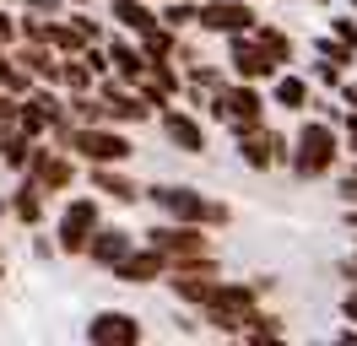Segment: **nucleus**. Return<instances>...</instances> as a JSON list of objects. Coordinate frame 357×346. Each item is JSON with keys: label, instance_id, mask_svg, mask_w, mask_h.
Returning a JSON list of instances; mask_svg holds the SVG:
<instances>
[{"label": "nucleus", "instance_id": "f257e3e1", "mask_svg": "<svg viewBox=\"0 0 357 346\" xmlns=\"http://www.w3.org/2000/svg\"><path fill=\"white\" fill-rule=\"evenodd\" d=\"M146 243H157L168 255V271H222L217 255H211V227H201V222L162 216V222L146 227Z\"/></svg>", "mask_w": 357, "mask_h": 346}, {"label": "nucleus", "instance_id": "f03ea898", "mask_svg": "<svg viewBox=\"0 0 357 346\" xmlns=\"http://www.w3.org/2000/svg\"><path fill=\"white\" fill-rule=\"evenodd\" d=\"M335 157H341V135H335V125H331V119H303L298 135H292V163H287L292 179H303V184L331 179Z\"/></svg>", "mask_w": 357, "mask_h": 346}, {"label": "nucleus", "instance_id": "7ed1b4c3", "mask_svg": "<svg viewBox=\"0 0 357 346\" xmlns=\"http://www.w3.org/2000/svg\"><path fill=\"white\" fill-rule=\"evenodd\" d=\"M146 200L157 206V216H174V222H201V227H227L233 222V206L217 200V195L184 190V184H152Z\"/></svg>", "mask_w": 357, "mask_h": 346}, {"label": "nucleus", "instance_id": "20e7f679", "mask_svg": "<svg viewBox=\"0 0 357 346\" xmlns=\"http://www.w3.org/2000/svg\"><path fill=\"white\" fill-rule=\"evenodd\" d=\"M260 308V281H222L217 298L201 308V319L222 336H244V319Z\"/></svg>", "mask_w": 357, "mask_h": 346}, {"label": "nucleus", "instance_id": "39448f33", "mask_svg": "<svg viewBox=\"0 0 357 346\" xmlns=\"http://www.w3.org/2000/svg\"><path fill=\"white\" fill-rule=\"evenodd\" d=\"M103 227V206L92 200V195H70L66 211H60V227H54V243H60V255H76L87 260V243L92 233Z\"/></svg>", "mask_w": 357, "mask_h": 346}, {"label": "nucleus", "instance_id": "423d86ee", "mask_svg": "<svg viewBox=\"0 0 357 346\" xmlns=\"http://www.w3.org/2000/svg\"><path fill=\"white\" fill-rule=\"evenodd\" d=\"M70 151L82 157V163H130V135L119 125H76L70 130Z\"/></svg>", "mask_w": 357, "mask_h": 346}, {"label": "nucleus", "instance_id": "0eeeda50", "mask_svg": "<svg viewBox=\"0 0 357 346\" xmlns=\"http://www.w3.org/2000/svg\"><path fill=\"white\" fill-rule=\"evenodd\" d=\"M82 157L76 151H60V146H38V157H33V168H27V179L38 184L44 195H70V184L82 179Z\"/></svg>", "mask_w": 357, "mask_h": 346}, {"label": "nucleus", "instance_id": "6e6552de", "mask_svg": "<svg viewBox=\"0 0 357 346\" xmlns=\"http://www.w3.org/2000/svg\"><path fill=\"white\" fill-rule=\"evenodd\" d=\"M227 70H233L238 82H276L282 65L271 60V49L255 38V33H233V38H227Z\"/></svg>", "mask_w": 357, "mask_h": 346}, {"label": "nucleus", "instance_id": "1a4fd4ad", "mask_svg": "<svg viewBox=\"0 0 357 346\" xmlns=\"http://www.w3.org/2000/svg\"><path fill=\"white\" fill-rule=\"evenodd\" d=\"M201 33H217V38H233V33H255V0H201Z\"/></svg>", "mask_w": 357, "mask_h": 346}, {"label": "nucleus", "instance_id": "9d476101", "mask_svg": "<svg viewBox=\"0 0 357 346\" xmlns=\"http://www.w3.org/2000/svg\"><path fill=\"white\" fill-rule=\"evenodd\" d=\"M98 98H103V108H109V125H146L157 108L135 92L130 82H119V76H103L98 82Z\"/></svg>", "mask_w": 357, "mask_h": 346}, {"label": "nucleus", "instance_id": "9b49d317", "mask_svg": "<svg viewBox=\"0 0 357 346\" xmlns=\"http://www.w3.org/2000/svg\"><path fill=\"white\" fill-rule=\"evenodd\" d=\"M141 336H146V324L135 319V314H119V308H103V314L87 319L92 346H141Z\"/></svg>", "mask_w": 357, "mask_h": 346}, {"label": "nucleus", "instance_id": "f8f14e48", "mask_svg": "<svg viewBox=\"0 0 357 346\" xmlns=\"http://www.w3.org/2000/svg\"><path fill=\"white\" fill-rule=\"evenodd\" d=\"M114 281H130V287H152V281H168V255L157 243H141L114 265Z\"/></svg>", "mask_w": 357, "mask_h": 346}, {"label": "nucleus", "instance_id": "ddd939ff", "mask_svg": "<svg viewBox=\"0 0 357 346\" xmlns=\"http://www.w3.org/2000/svg\"><path fill=\"white\" fill-rule=\"evenodd\" d=\"M222 287V271H168V292H174L184 308H206Z\"/></svg>", "mask_w": 357, "mask_h": 346}, {"label": "nucleus", "instance_id": "4468645a", "mask_svg": "<svg viewBox=\"0 0 357 346\" xmlns=\"http://www.w3.org/2000/svg\"><path fill=\"white\" fill-rule=\"evenodd\" d=\"M82 168H87V184L98 195H103V200H119V206H130V200H141V184H135L130 173H119V163H82Z\"/></svg>", "mask_w": 357, "mask_h": 346}, {"label": "nucleus", "instance_id": "2eb2a0df", "mask_svg": "<svg viewBox=\"0 0 357 346\" xmlns=\"http://www.w3.org/2000/svg\"><path fill=\"white\" fill-rule=\"evenodd\" d=\"M135 92H141V98H146V103L162 114V108H168L178 92H184V76L174 70V60H152V70H146V76L135 82Z\"/></svg>", "mask_w": 357, "mask_h": 346}, {"label": "nucleus", "instance_id": "dca6fc26", "mask_svg": "<svg viewBox=\"0 0 357 346\" xmlns=\"http://www.w3.org/2000/svg\"><path fill=\"white\" fill-rule=\"evenodd\" d=\"M157 125H162V135L174 141L178 151H206V130H201V114H190V108H162L157 114Z\"/></svg>", "mask_w": 357, "mask_h": 346}, {"label": "nucleus", "instance_id": "f3484780", "mask_svg": "<svg viewBox=\"0 0 357 346\" xmlns=\"http://www.w3.org/2000/svg\"><path fill=\"white\" fill-rule=\"evenodd\" d=\"M130 249H135V238L125 233L119 222H114V227H109V222H103V227L92 233V243H87V260H92V265H98V271H109V276H114V265H119V260L130 255Z\"/></svg>", "mask_w": 357, "mask_h": 346}, {"label": "nucleus", "instance_id": "a211bd4d", "mask_svg": "<svg viewBox=\"0 0 357 346\" xmlns=\"http://www.w3.org/2000/svg\"><path fill=\"white\" fill-rule=\"evenodd\" d=\"M11 54H17V60H22L44 86H60V65H66V54H60L54 43H33V38H22L17 49H11Z\"/></svg>", "mask_w": 357, "mask_h": 346}, {"label": "nucleus", "instance_id": "6ab92c4d", "mask_svg": "<svg viewBox=\"0 0 357 346\" xmlns=\"http://www.w3.org/2000/svg\"><path fill=\"white\" fill-rule=\"evenodd\" d=\"M38 146H44L38 135H27V130L11 125L6 135H0V163H6L11 173H27V168H33V157H38Z\"/></svg>", "mask_w": 357, "mask_h": 346}, {"label": "nucleus", "instance_id": "aec40b11", "mask_svg": "<svg viewBox=\"0 0 357 346\" xmlns=\"http://www.w3.org/2000/svg\"><path fill=\"white\" fill-rule=\"evenodd\" d=\"M109 17L125 33H146L152 22H162V11H157V0H109Z\"/></svg>", "mask_w": 357, "mask_h": 346}, {"label": "nucleus", "instance_id": "412c9836", "mask_svg": "<svg viewBox=\"0 0 357 346\" xmlns=\"http://www.w3.org/2000/svg\"><path fill=\"white\" fill-rule=\"evenodd\" d=\"M44 200L49 195L22 173V184L11 190V222H17V227H38V222H44Z\"/></svg>", "mask_w": 357, "mask_h": 346}, {"label": "nucleus", "instance_id": "4be33fe9", "mask_svg": "<svg viewBox=\"0 0 357 346\" xmlns=\"http://www.w3.org/2000/svg\"><path fill=\"white\" fill-rule=\"evenodd\" d=\"M309 98H314V76L303 82L292 70H276V86H271V103L276 108H309Z\"/></svg>", "mask_w": 357, "mask_h": 346}, {"label": "nucleus", "instance_id": "5701e85b", "mask_svg": "<svg viewBox=\"0 0 357 346\" xmlns=\"http://www.w3.org/2000/svg\"><path fill=\"white\" fill-rule=\"evenodd\" d=\"M135 43L146 49V60H174L184 38H178V27H168V22H152L146 33H135Z\"/></svg>", "mask_w": 357, "mask_h": 346}, {"label": "nucleus", "instance_id": "b1692460", "mask_svg": "<svg viewBox=\"0 0 357 346\" xmlns=\"http://www.w3.org/2000/svg\"><path fill=\"white\" fill-rule=\"evenodd\" d=\"M60 86H66V92H98V70L87 65V54H66V65H60Z\"/></svg>", "mask_w": 357, "mask_h": 346}, {"label": "nucleus", "instance_id": "393cba45", "mask_svg": "<svg viewBox=\"0 0 357 346\" xmlns=\"http://www.w3.org/2000/svg\"><path fill=\"white\" fill-rule=\"evenodd\" d=\"M33 86H38V76H33V70H27L17 54H0V92H17V98H27Z\"/></svg>", "mask_w": 357, "mask_h": 346}, {"label": "nucleus", "instance_id": "a878e982", "mask_svg": "<svg viewBox=\"0 0 357 346\" xmlns=\"http://www.w3.org/2000/svg\"><path fill=\"white\" fill-rule=\"evenodd\" d=\"M314 54L331 60V65H341V70H352V65H357V43L335 38V33H319V38H314Z\"/></svg>", "mask_w": 357, "mask_h": 346}, {"label": "nucleus", "instance_id": "bb28decb", "mask_svg": "<svg viewBox=\"0 0 357 346\" xmlns=\"http://www.w3.org/2000/svg\"><path fill=\"white\" fill-rule=\"evenodd\" d=\"M276 336H287V319H282V314L255 308V314L244 319V341H276Z\"/></svg>", "mask_w": 357, "mask_h": 346}, {"label": "nucleus", "instance_id": "cd10ccee", "mask_svg": "<svg viewBox=\"0 0 357 346\" xmlns=\"http://www.w3.org/2000/svg\"><path fill=\"white\" fill-rule=\"evenodd\" d=\"M49 43H54L60 54H82V49H87V38L76 33V22H70V17H49Z\"/></svg>", "mask_w": 357, "mask_h": 346}, {"label": "nucleus", "instance_id": "c85d7f7f", "mask_svg": "<svg viewBox=\"0 0 357 346\" xmlns=\"http://www.w3.org/2000/svg\"><path fill=\"white\" fill-rule=\"evenodd\" d=\"M157 11H162V22H168V27H178V33L201 22V6H195V0H162Z\"/></svg>", "mask_w": 357, "mask_h": 346}, {"label": "nucleus", "instance_id": "c756f323", "mask_svg": "<svg viewBox=\"0 0 357 346\" xmlns=\"http://www.w3.org/2000/svg\"><path fill=\"white\" fill-rule=\"evenodd\" d=\"M255 38H260V43H266V49H271V60L282 65V70H287V65H292V38H287V33H282V27H255Z\"/></svg>", "mask_w": 357, "mask_h": 346}, {"label": "nucleus", "instance_id": "7c9ffc66", "mask_svg": "<svg viewBox=\"0 0 357 346\" xmlns=\"http://www.w3.org/2000/svg\"><path fill=\"white\" fill-rule=\"evenodd\" d=\"M314 86L341 92V86H347V70H341V65H331V60H314Z\"/></svg>", "mask_w": 357, "mask_h": 346}, {"label": "nucleus", "instance_id": "2f4dec72", "mask_svg": "<svg viewBox=\"0 0 357 346\" xmlns=\"http://www.w3.org/2000/svg\"><path fill=\"white\" fill-rule=\"evenodd\" d=\"M70 22L87 43H103V27H98V17H87V6H70Z\"/></svg>", "mask_w": 357, "mask_h": 346}, {"label": "nucleus", "instance_id": "473e14b6", "mask_svg": "<svg viewBox=\"0 0 357 346\" xmlns=\"http://www.w3.org/2000/svg\"><path fill=\"white\" fill-rule=\"evenodd\" d=\"M0 43H6V49H17V43H22V17L0 11Z\"/></svg>", "mask_w": 357, "mask_h": 346}, {"label": "nucleus", "instance_id": "72a5a7b5", "mask_svg": "<svg viewBox=\"0 0 357 346\" xmlns=\"http://www.w3.org/2000/svg\"><path fill=\"white\" fill-rule=\"evenodd\" d=\"M309 108H314V114H319V119H331V125H341V119H347V108H335L331 98H319V92H314V98H309Z\"/></svg>", "mask_w": 357, "mask_h": 346}, {"label": "nucleus", "instance_id": "f704fd0d", "mask_svg": "<svg viewBox=\"0 0 357 346\" xmlns=\"http://www.w3.org/2000/svg\"><path fill=\"white\" fill-rule=\"evenodd\" d=\"M17 6H22V11H38V17H60L66 0H17Z\"/></svg>", "mask_w": 357, "mask_h": 346}, {"label": "nucleus", "instance_id": "c9c22d12", "mask_svg": "<svg viewBox=\"0 0 357 346\" xmlns=\"http://www.w3.org/2000/svg\"><path fill=\"white\" fill-rule=\"evenodd\" d=\"M331 33L347 38V43H357V17H331Z\"/></svg>", "mask_w": 357, "mask_h": 346}, {"label": "nucleus", "instance_id": "e433bc0d", "mask_svg": "<svg viewBox=\"0 0 357 346\" xmlns=\"http://www.w3.org/2000/svg\"><path fill=\"white\" fill-rule=\"evenodd\" d=\"M335 190H341L347 206H357V173H341V179H335Z\"/></svg>", "mask_w": 357, "mask_h": 346}, {"label": "nucleus", "instance_id": "4c0bfd02", "mask_svg": "<svg viewBox=\"0 0 357 346\" xmlns=\"http://www.w3.org/2000/svg\"><path fill=\"white\" fill-rule=\"evenodd\" d=\"M341 319H352V324H357V281L341 292Z\"/></svg>", "mask_w": 357, "mask_h": 346}, {"label": "nucleus", "instance_id": "58836bf2", "mask_svg": "<svg viewBox=\"0 0 357 346\" xmlns=\"http://www.w3.org/2000/svg\"><path fill=\"white\" fill-rule=\"evenodd\" d=\"M341 135H347V146L357 151V108H347V119H341Z\"/></svg>", "mask_w": 357, "mask_h": 346}, {"label": "nucleus", "instance_id": "ea45409f", "mask_svg": "<svg viewBox=\"0 0 357 346\" xmlns=\"http://www.w3.org/2000/svg\"><path fill=\"white\" fill-rule=\"evenodd\" d=\"M341 276H347V287H352V281H357V249H352V255H347V260H341Z\"/></svg>", "mask_w": 357, "mask_h": 346}, {"label": "nucleus", "instance_id": "a19ab883", "mask_svg": "<svg viewBox=\"0 0 357 346\" xmlns=\"http://www.w3.org/2000/svg\"><path fill=\"white\" fill-rule=\"evenodd\" d=\"M341 103H347V108H357V76H352L347 86H341Z\"/></svg>", "mask_w": 357, "mask_h": 346}, {"label": "nucleus", "instance_id": "79ce46f5", "mask_svg": "<svg viewBox=\"0 0 357 346\" xmlns=\"http://www.w3.org/2000/svg\"><path fill=\"white\" fill-rule=\"evenodd\" d=\"M0 222H11V195H0Z\"/></svg>", "mask_w": 357, "mask_h": 346}, {"label": "nucleus", "instance_id": "37998d69", "mask_svg": "<svg viewBox=\"0 0 357 346\" xmlns=\"http://www.w3.org/2000/svg\"><path fill=\"white\" fill-rule=\"evenodd\" d=\"M347 227H352V233H357V206H347Z\"/></svg>", "mask_w": 357, "mask_h": 346}, {"label": "nucleus", "instance_id": "c03bdc74", "mask_svg": "<svg viewBox=\"0 0 357 346\" xmlns=\"http://www.w3.org/2000/svg\"><path fill=\"white\" fill-rule=\"evenodd\" d=\"M6 265H11V260H6V249H0V276H6Z\"/></svg>", "mask_w": 357, "mask_h": 346}, {"label": "nucleus", "instance_id": "a18cd8bd", "mask_svg": "<svg viewBox=\"0 0 357 346\" xmlns=\"http://www.w3.org/2000/svg\"><path fill=\"white\" fill-rule=\"evenodd\" d=\"M66 6H87V0H66Z\"/></svg>", "mask_w": 357, "mask_h": 346}, {"label": "nucleus", "instance_id": "49530a36", "mask_svg": "<svg viewBox=\"0 0 357 346\" xmlns=\"http://www.w3.org/2000/svg\"><path fill=\"white\" fill-rule=\"evenodd\" d=\"M309 6H331V0H309Z\"/></svg>", "mask_w": 357, "mask_h": 346}, {"label": "nucleus", "instance_id": "de8ad7c7", "mask_svg": "<svg viewBox=\"0 0 357 346\" xmlns=\"http://www.w3.org/2000/svg\"><path fill=\"white\" fill-rule=\"evenodd\" d=\"M347 6H352V11H357V0H347Z\"/></svg>", "mask_w": 357, "mask_h": 346}]
</instances>
